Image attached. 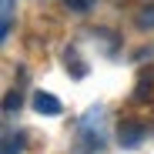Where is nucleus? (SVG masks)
<instances>
[{"label":"nucleus","mask_w":154,"mask_h":154,"mask_svg":"<svg viewBox=\"0 0 154 154\" xmlns=\"http://www.w3.org/2000/svg\"><path fill=\"white\" fill-rule=\"evenodd\" d=\"M14 4H17V0H0V14H4V20H10V14H14Z\"/></svg>","instance_id":"1a4fd4ad"},{"label":"nucleus","mask_w":154,"mask_h":154,"mask_svg":"<svg viewBox=\"0 0 154 154\" xmlns=\"http://www.w3.org/2000/svg\"><path fill=\"white\" fill-rule=\"evenodd\" d=\"M20 107V91H10L7 97H4V114H14Z\"/></svg>","instance_id":"0eeeda50"},{"label":"nucleus","mask_w":154,"mask_h":154,"mask_svg":"<svg viewBox=\"0 0 154 154\" xmlns=\"http://www.w3.org/2000/svg\"><path fill=\"white\" fill-rule=\"evenodd\" d=\"M104 111L100 107H91L87 117L81 121V144H74V154H91V151H100L104 147Z\"/></svg>","instance_id":"f257e3e1"},{"label":"nucleus","mask_w":154,"mask_h":154,"mask_svg":"<svg viewBox=\"0 0 154 154\" xmlns=\"http://www.w3.org/2000/svg\"><path fill=\"white\" fill-rule=\"evenodd\" d=\"M4 154H23V134L17 131H7V137H4Z\"/></svg>","instance_id":"20e7f679"},{"label":"nucleus","mask_w":154,"mask_h":154,"mask_svg":"<svg viewBox=\"0 0 154 154\" xmlns=\"http://www.w3.org/2000/svg\"><path fill=\"white\" fill-rule=\"evenodd\" d=\"M64 60H67V70H74V77H84V74H87V67H84V64H77L81 57H77L74 50H67V54H64Z\"/></svg>","instance_id":"39448f33"},{"label":"nucleus","mask_w":154,"mask_h":154,"mask_svg":"<svg viewBox=\"0 0 154 154\" xmlns=\"http://www.w3.org/2000/svg\"><path fill=\"white\" fill-rule=\"evenodd\" d=\"M137 27H141V30H151V27H154V4H147V7L137 14Z\"/></svg>","instance_id":"423d86ee"},{"label":"nucleus","mask_w":154,"mask_h":154,"mask_svg":"<svg viewBox=\"0 0 154 154\" xmlns=\"http://www.w3.org/2000/svg\"><path fill=\"white\" fill-rule=\"evenodd\" d=\"M144 124H131V121H124L121 127H117V141H121V147H127V151H134L141 141H144Z\"/></svg>","instance_id":"f03ea898"},{"label":"nucleus","mask_w":154,"mask_h":154,"mask_svg":"<svg viewBox=\"0 0 154 154\" xmlns=\"http://www.w3.org/2000/svg\"><path fill=\"white\" fill-rule=\"evenodd\" d=\"M34 111L54 117V114H60V100H57L54 94H47V91H37V94H34Z\"/></svg>","instance_id":"7ed1b4c3"},{"label":"nucleus","mask_w":154,"mask_h":154,"mask_svg":"<svg viewBox=\"0 0 154 154\" xmlns=\"http://www.w3.org/2000/svg\"><path fill=\"white\" fill-rule=\"evenodd\" d=\"M94 4H97V0H67V7H70L74 14H87Z\"/></svg>","instance_id":"6e6552de"}]
</instances>
